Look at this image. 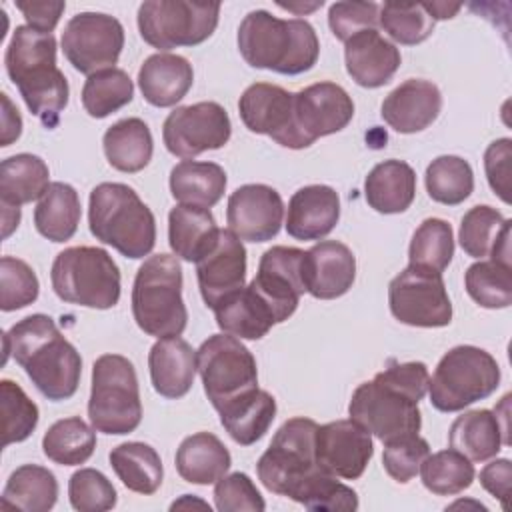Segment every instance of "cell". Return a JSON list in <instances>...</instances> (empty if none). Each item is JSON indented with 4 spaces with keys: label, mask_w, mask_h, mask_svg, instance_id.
<instances>
[{
    "label": "cell",
    "mask_w": 512,
    "mask_h": 512,
    "mask_svg": "<svg viewBox=\"0 0 512 512\" xmlns=\"http://www.w3.org/2000/svg\"><path fill=\"white\" fill-rule=\"evenodd\" d=\"M372 454V434L352 418L328 422L316 430V462L336 478H360Z\"/></svg>",
    "instance_id": "cell-18"
},
{
    "label": "cell",
    "mask_w": 512,
    "mask_h": 512,
    "mask_svg": "<svg viewBox=\"0 0 512 512\" xmlns=\"http://www.w3.org/2000/svg\"><path fill=\"white\" fill-rule=\"evenodd\" d=\"M94 448L96 430L78 416L54 422L42 438L44 456L60 466L84 464L94 454Z\"/></svg>",
    "instance_id": "cell-40"
},
{
    "label": "cell",
    "mask_w": 512,
    "mask_h": 512,
    "mask_svg": "<svg viewBox=\"0 0 512 512\" xmlns=\"http://www.w3.org/2000/svg\"><path fill=\"white\" fill-rule=\"evenodd\" d=\"M116 488L94 468H80L68 480V498L78 512H106L116 506Z\"/></svg>",
    "instance_id": "cell-51"
},
{
    "label": "cell",
    "mask_w": 512,
    "mask_h": 512,
    "mask_svg": "<svg viewBox=\"0 0 512 512\" xmlns=\"http://www.w3.org/2000/svg\"><path fill=\"white\" fill-rule=\"evenodd\" d=\"M238 50L252 68L296 76L316 64L320 42L306 20H282L268 10H252L240 22Z\"/></svg>",
    "instance_id": "cell-4"
},
{
    "label": "cell",
    "mask_w": 512,
    "mask_h": 512,
    "mask_svg": "<svg viewBox=\"0 0 512 512\" xmlns=\"http://www.w3.org/2000/svg\"><path fill=\"white\" fill-rule=\"evenodd\" d=\"M218 232L220 228L208 208L178 204L168 214V244L186 262L196 264L214 246Z\"/></svg>",
    "instance_id": "cell-32"
},
{
    "label": "cell",
    "mask_w": 512,
    "mask_h": 512,
    "mask_svg": "<svg viewBox=\"0 0 512 512\" xmlns=\"http://www.w3.org/2000/svg\"><path fill=\"white\" fill-rule=\"evenodd\" d=\"M154 390L170 400L190 392L196 376V350L180 336L158 338L148 354Z\"/></svg>",
    "instance_id": "cell-26"
},
{
    "label": "cell",
    "mask_w": 512,
    "mask_h": 512,
    "mask_svg": "<svg viewBox=\"0 0 512 512\" xmlns=\"http://www.w3.org/2000/svg\"><path fill=\"white\" fill-rule=\"evenodd\" d=\"M356 278L352 250L336 240H320L304 254V286L318 300L344 296Z\"/></svg>",
    "instance_id": "cell-22"
},
{
    "label": "cell",
    "mask_w": 512,
    "mask_h": 512,
    "mask_svg": "<svg viewBox=\"0 0 512 512\" xmlns=\"http://www.w3.org/2000/svg\"><path fill=\"white\" fill-rule=\"evenodd\" d=\"M228 178L216 162L182 160L170 172V192L180 204L212 208L224 196Z\"/></svg>",
    "instance_id": "cell-35"
},
{
    "label": "cell",
    "mask_w": 512,
    "mask_h": 512,
    "mask_svg": "<svg viewBox=\"0 0 512 512\" xmlns=\"http://www.w3.org/2000/svg\"><path fill=\"white\" fill-rule=\"evenodd\" d=\"M428 382L424 362L390 364L352 392L348 414L384 444L418 434L422 426L418 402L426 396Z\"/></svg>",
    "instance_id": "cell-1"
},
{
    "label": "cell",
    "mask_w": 512,
    "mask_h": 512,
    "mask_svg": "<svg viewBox=\"0 0 512 512\" xmlns=\"http://www.w3.org/2000/svg\"><path fill=\"white\" fill-rule=\"evenodd\" d=\"M238 112L250 132L266 134L284 148H306L294 120V94L282 86L250 84L238 100Z\"/></svg>",
    "instance_id": "cell-16"
},
{
    "label": "cell",
    "mask_w": 512,
    "mask_h": 512,
    "mask_svg": "<svg viewBox=\"0 0 512 512\" xmlns=\"http://www.w3.org/2000/svg\"><path fill=\"white\" fill-rule=\"evenodd\" d=\"M284 202L268 184H244L236 188L226 206L228 230L246 242H268L282 226Z\"/></svg>",
    "instance_id": "cell-19"
},
{
    "label": "cell",
    "mask_w": 512,
    "mask_h": 512,
    "mask_svg": "<svg viewBox=\"0 0 512 512\" xmlns=\"http://www.w3.org/2000/svg\"><path fill=\"white\" fill-rule=\"evenodd\" d=\"M512 220L504 218L496 208L482 204L470 208L460 222L458 240L462 250L470 258H486L490 256L492 248L498 244V240L510 232Z\"/></svg>",
    "instance_id": "cell-45"
},
{
    "label": "cell",
    "mask_w": 512,
    "mask_h": 512,
    "mask_svg": "<svg viewBox=\"0 0 512 512\" xmlns=\"http://www.w3.org/2000/svg\"><path fill=\"white\" fill-rule=\"evenodd\" d=\"M424 8L428 10V14L436 20H446V18H454L460 12V4H448V2H422Z\"/></svg>",
    "instance_id": "cell-59"
},
{
    "label": "cell",
    "mask_w": 512,
    "mask_h": 512,
    "mask_svg": "<svg viewBox=\"0 0 512 512\" xmlns=\"http://www.w3.org/2000/svg\"><path fill=\"white\" fill-rule=\"evenodd\" d=\"M290 500L302 504L308 510H356L358 494L338 482L336 476L326 470H318L308 476L290 496Z\"/></svg>",
    "instance_id": "cell-49"
},
{
    "label": "cell",
    "mask_w": 512,
    "mask_h": 512,
    "mask_svg": "<svg viewBox=\"0 0 512 512\" xmlns=\"http://www.w3.org/2000/svg\"><path fill=\"white\" fill-rule=\"evenodd\" d=\"M442 110V94L430 80L410 78L396 86L382 102L380 116L400 132L414 134L428 128Z\"/></svg>",
    "instance_id": "cell-23"
},
{
    "label": "cell",
    "mask_w": 512,
    "mask_h": 512,
    "mask_svg": "<svg viewBox=\"0 0 512 512\" xmlns=\"http://www.w3.org/2000/svg\"><path fill=\"white\" fill-rule=\"evenodd\" d=\"M6 72L28 110L48 128H56L68 104V80L56 66L54 34L16 26L4 56Z\"/></svg>",
    "instance_id": "cell-3"
},
{
    "label": "cell",
    "mask_w": 512,
    "mask_h": 512,
    "mask_svg": "<svg viewBox=\"0 0 512 512\" xmlns=\"http://www.w3.org/2000/svg\"><path fill=\"white\" fill-rule=\"evenodd\" d=\"M338 218V192L326 184H310L292 194L286 214V232L296 240H320L336 228Z\"/></svg>",
    "instance_id": "cell-25"
},
{
    "label": "cell",
    "mask_w": 512,
    "mask_h": 512,
    "mask_svg": "<svg viewBox=\"0 0 512 512\" xmlns=\"http://www.w3.org/2000/svg\"><path fill=\"white\" fill-rule=\"evenodd\" d=\"M192 82V64L178 54H152L138 70L140 92L144 100L156 108H170L178 104L192 88Z\"/></svg>",
    "instance_id": "cell-28"
},
{
    "label": "cell",
    "mask_w": 512,
    "mask_h": 512,
    "mask_svg": "<svg viewBox=\"0 0 512 512\" xmlns=\"http://www.w3.org/2000/svg\"><path fill=\"white\" fill-rule=\"evenodd\" d=\"M468 296L482 308H508L512 304V268L496 260H480L464 274Z\"/></svg>",
    "instance_id": "cell-46"
},
{
    "label": "cell",
    "mask_w": 512,
    "mask_h": 512,
    "mask_svg": "<svg viewBox=\"0 0 512 512\" xmlns=\"http://www.w3.org/2000/svg\"><path fill=\"white\" fill-rule=\"evenodd\" d=\"M110 466L122 484L138 494L150 496L162 484L160 454L144 442H124L110 450Z\"/></svg>",
    "instance_id": "cell-38"
},
{
    "label": "cell",
    "mask_w": 512,
    "mask_h": 512,
    "mask_svg": "<svg viewBox=\"0 0 512 512\" xmlns=\"http://www.w3.org/2000/svg\"><path fill=\"white\" fill-rule=\"evenodd\" d=\"M12 356L42 396L52 402L76 394L82 376L78 350L60 334L46 314H32L4 334V360Z\"/></svg>",
    "instance_id": "cell-2"
},
{
    "label": "cell",
    "mask_w": 512,
    "mask_h": 512,
    "mask_svg": "<svg viewBox=\"0 0 512 512\" xmlns=\"http://www.w3.org/2000/svg\"><path fill=\"white\" fill-rule=\"evenodd\" d=\"M424 182L426 192L434 202L458 206L474 190V172L464 158L444 154L428 164Z\"/></svg>",
    "instance_id": "cell-41"
},
{
    "label": "cell",
    "mask_w": 512,
    "mask_h": 512,
    "mask_svg": "<svg viewBox=\"0 0 512 512\" xmlns=\"http://www.w3.org/2000/svg\"><path fill=\"white\" fill-rule=\"evenodd\" d=\"M50 280L56 296L68 304L108 310L120 300V270L98 246L62 250L52 262Z\"/></svg>",
    "instance_id": "cell-7"
},
{
    "label": "cell",
    "mask_w": 512,
    "mask_h": 512,
    "mask_svg": "<svg viewBox=\"0 0 512 512\" xmlns=\"http://www.w3.org/2000/svg\"><path fill=\"white\" fill-rule=\"evenodd\" d=\"M2 104H4V112H2V140H0V146H10L22 134V118H20L18 108L12 106L8 94H2Z\"/></svg>",
    "instance_id": "cell-58"
},
{
    "label": "cell",
    "mask_w": 512,
    "mask_h": 512,
    "mask_svg": "<svg viewBox=\"0 0 512 512\" xmlns=\"http://www.w3.org/2000/svg\"><path fill=\"white\" fill-rule=\"evenodd\" d=\"M48 164L34 154H16L0 164V204L2 208H20L38 200L48 190Z\"/></svg>",
    "instance_id": "cell-36"
},
{
    "label": "cell",
    "mask_w": 512,
    "mask_h": 512,
    "mask_svg": "<svg viewBox=\"0 0 512 512\" xmlns=\"http://www.w3.org/2000/svg\"><path fill=\"white\" fill-rule=\"evenodd\" d=\"M420 476L424 488L432 494L454 496L472 486L476 472L464 454L448 448L428 454L420 466Z\"/></svg>",
    "instance_id": "cell-44"
},
{
    "label": "cell",
    "mask_w": 512,
    "mask_h": 512,
    "mask_svg": "<svg viewBox=\"0 0 512 512\" xmlns=\"http://www.w3.org/2000/svg\"><path fill=\"white\" fill-rule=\"evenodd\" d=\"M220 422L228 436L240 446L258 442L276 418V400L266 390H252L246 396L218 410Z\"/></svg>",
    "instance_id": "cell-33"
},
{
    "label": "cell",
    "mask_w": 512,
    "mask_h": 512,
    "mask_svg": "<svg viewBox=\"0 0 512 512\" xmlns=\"http://www.w3.org/2000/svg\"><path fill=\"white\" fill-rule=\"evenodd\" d=\"M40 282L34 270L20 258L2 256L0 260V308L12 312L36 302Z\"/></svg>",
    "instance_id": "cell-50"
},
{
    "label": "cell",
    "mask_w": 512,
    "mask_h": 512,
    "mask_svg": "<svg viewBox=\"0 0 512 512\" xmlns=\"http://www.w3.org/2000/svg\"><path fill=\"white\" fill-rule=\"evenodd\" d=\"M124 48V28L118 18L102 12L72 16L62 32V50L80 74L92 76L114 68Z\"/></svg>",
    "instance_id": "cell-14"
},
{
    "label": "cell",
    "mask_w": 512,
    "mask_h": 512,
    "mask_svg": "<svg viewBox=\"0 0 512 512\" xmlns=\"http://www.w3.org/2000/svg\"><path fill=\"white\" fill-rule=\"evenodd\" d=\"M214 504L220 512H262L266 508L258 488L244 472L224 474L214 486Z\"/></svg>",
    "instance_id": "cell-53"
},
{
    "label": "cell",
    "mask_w": 512,
    "mask_h": 512,
    "mask_svg": "<svg viewBox=\"0 0 512 512\" xmlns=\"http://www.w3.org/2000/svg\"><path fill=\"white\" fill-rule=\"evenodd\" d=\"M452 450L464 454L470 462H484L494 458L510 440L504 436L496 412L478 408L458 416L448 432Z\"/></svg>",
    "instance_id": "cell-29"
},
{
    "label": "cell",
    "mask_w": 512,
    "mask_h": 512,
    "mask_svg": "<svg viewBox=\"0 0 512 512\" xmlns=\"http://www.w3.org/2000/svg\"><path fill=\"white\" fill-rule=\"evenodd\" d=\"M196 276L204 304L214 310L244 286L246 248L242 240L232 230L220 228L214 246L196 262Z\"/></svg>",
    "instance_id": "cell-21"
},
{
    "label": "cell",
    "mask_w": 512,
    "mask_h": 512,
    "mask_svg": "<svg viewBox=\"0 0 512 512\" xmlns=\"http://www.w3.org/2000/svg\"><path fill=\"white\" fill-rule=\"evenodd\" d=\"M378 24L398 44L414 46L434 30V18L422 2H386L380 6Z\"/></svg>",
    "instance_id": "cell-47"
},
{
    "label": "cell",
    "mask_w": 512,
    "mask_h": 512,
    "mask_svg": "<svg viewBox=\"0 0 512 512\" xmlns=\"http://www.w3.org/2000/svg\"><path fill=\"white\" fill-rule=\"evenodd\" d=\"M346 72L362 88H380L392 80L402 56L378 30H362L344 42Z\"/></svg>",
    "instance_id": "cell-24"
},
{
    "label": "cell",
    "mask_w": 512,
    "mask_h": 512,
    "mask_svg": "<svg viewBox=\"0 0 512 512\" xmlns=\"http://www.w3.org/2000/svg\"><path fill=\"white\" fill-rule=\"evenodd\" d=\"M134 98L132 78L122 68L100 70L82 86V106L92 118H106Z\"/></svg>",
    "instance_id": "cell-42"
},
{
    "label": "cell",
    "mask_w": 512,
    "mask_h": 512,
    "mask_svg": "<svg viewBox=\"0 0 512 512\" xmlns=\"http://www.w3.org/2000/svg\"><path fill=\"white\" fill-rule=\"evenodd\" d=\"M196 370L216 412L258 388L252 352L232 334H212L196 350Z\"/></svg>",
    "instance_id": "cell-12"
},
{
    "label": "cell",
    "mask_w": 512,
    "mask_h": 512,
    "mask_svg": "<svg viewBox=\"0 0 512 512\" xmlns=\"http://www.w3.org/2000/svg\"><path fill=\"white\" fill-rule=\"evenodd\" d=\"M428 454H430V444L418 434H412V436L386 442L382 464L390 478H394L400 484H406L420 472V466Z\"/></svg>",
    "instance_id": "cell-52"
},
{
    "label": "cell",
    "mask_w": 512,
    "mask_h": 512,
    "mask_svg": "<svg viewBox=\"0 0 512 512\" xmlns=\"http://www.w3.org/2000/svg\"><path fill=\"white\" fill-rule=\"evenodd\" d=\"M380 6L376 2H334L328 10L332 34L346 42L362 30H376Z\"/></svg>",
    "instance_id": "cell-54"
},
{
    "label": "cell",
    "mask_w": 512,
    "mask_h": 512,
    "mask_svg": "<svg viewBox=\"0 0 512 512\" xmlns=\"http://www.w3.org/2000/svg\"><path fill=\"white\" fill-rule=\"evenodd\" d=\"M510 160H512V140H494L484 152V170L488 184L494 194L506 204H510Z\"/></svg>",
    "instance_id": "cell-55"
},
{
    "label": "cell",
    "mask_w": 512,
    "mask_h": 512,
    "mask_svg": "<svg viewBox=\"0 0 512 512\" xmlns=\"http://www.w3.org/2000/svg\"><path fill=\"white\" fill-rule=\"evenodd\" d=\"M0 410H2V446L24 442L38 426V406L12 380H0Z\"/></svg>",
    "instance_id": "cell-48"
},
{
    "label": "cell",
    "mask_w": 512,
    "mask_h": 512,
    "mask_svg": "<svg viewBox=\"0 0 512 512\" xmlns=\"http://www.w3.org/2000/svg\"><path fill=\"white\" fill-rule=\"evenodd\" d=\"M500 386V366L496 358L470 344L448 350L430 382V402L440 412H460L466 406L488 398Z\"/></svg>",
    "instance_id": "cell-9"
},
{
    "label": "cell",
    "mask_w": 512,
    "mask_h": 512,
    "mask_svg": "<svg viewBox=\"0 0 512 512\" xmlns=\"http://www.w3.org/2000/svg\"><path fill=\"white\" fill-rule=\"evenodd\" d=\"M16 8L24 14L26 22L30 28L40 30V32H48L52 34V30L56 28L66 2H52V0H18Z\"/></svg>",
    "instance_id": "cell-56"
},
{
    "label": "cell",
    "mask_w": 512,
    "mask_h": 512,
    "mask_svg": "<svg viewBox=\"0 0 512 512\" xmlns=\"http://www.w3.org/2000/svg\"><path fill=\"white\" fill-rule=\"evenodd\" d=\"M316 430L318 424L304 416L290 418L276 430L256 464L264 488L290 498L308 476L322 470L316 462Z\"/></svg>",
    "instance_id": "cell-10"
},
{
    "label": "cell",
    "mask_w": 512,
    "mask_h": 512,
    "mask_svg": "<svg viewBox=\"0 0 512 512\" xmlns=\"http://www.w3.org/2000/svg\"><path fill=\"white\" fill-rule=\"evenodd\" d=\"M88 226L102 244L138 260L156 244V218L134 188L122 182H102L88 200Z\"/></svg>",
    "instance_id": "cell-5"
},
{
    "label": "cell",
    "mask_w": 512,
    "mask_h": 512,
    "mask_svg": "<svg viewBox=\"0 0 512 512\" xmlns=\"http://www.w3.org/2000/svg\"><path fill=\"white\" fill-rule=\"evenodd\" d=\"M304 250L292 246L268 248L258 264V274L250 282L278 312L280 322L288 320L306 292Z\"/></svg>",
    "instance_id": "cell-20"
},
{
    "label": "cell",
    "mask_w": 512,
    "mask_h": 512,
    "mask_svg": "<svg viewBox=\"0 0 512 512\" xmlns=\"http://www.w3.org/2000/svg\"><path fill=\"white\" fill-rule=\"evenodd\" d=\"M510 478H512V464L508 458H498L486 464L480 470V484L486 492L500 500L502 508H508L510 496Z\"/></svg>",
    "instance_id": "cell-57"
},
{
    "label": "cell",
    "mask_w": 512,
    "mask_h": 512,
    "mask_svg": "<svg viewBox=\"0 0 512 512\" xmlns=\"http://www.w3.org/2000/svg\"><path fill=\"white\" fill-rule=\"evenodd\" d=\"M214 316L222 332L244 340H260L274 324H280L278 312L252 284L222 300L214 308Z\"/></svg>",
    "instance_id": "cell-27"
},
{
    "label": "cell",
    "mask_w": 512,
    "mask_h": 512,
    "mask_svg": "<svg viewBox=\"0 0 512 512\" xmlns=\"http://www.w3.org/2000/svg\"><path fill=\"white\" fill-rule=\"evenodd\" d=\"M230 136L232 122L228 112L224 106L210 100L174 108L162 126L166 150L184 160L226 146Z\"/></svg>",
    "instance_id": "cell-15"
},
{
    "label": "cell",
    "mask_w": 512,
    "mask_h": 512,
    "mask_svg": "<svg viewBox=\"0 0 512 512\" xmlns=\"http://www.w3.org/2000/svg\"><path fill=\"white\" fill-rule=\"evenodd\" d=\"M132 316L156 338L180 336L188 324L182 300V268L176 256L154 254L138 268L132 286Z\"/></svg>",
    "instance_id": "cell-6"
},
{
    "label": "cell",
    "mask_w": 512,
    "mask_h": 512,
    "mask_svg": "<svg viewBox=\"0 0 512 512\" xmlns=\"http://www.w3.org/2000/svg\"><path fill=\"white\" fill-rule=\"evenodd\" d=\"M454 256L452 226L442 218H426L412 234L408 246V266L444 272Z\"/></svg>",
    "instance_id": "cell-43"
},
{
    "label": "cell",
    "mask_w": 512,
    "mask_h": 512,
    "mask_svg": "<svg viewBox=\"0 0 512 512\" xmlns=\"http://www.w3.org/2000/svg\"><path fill=\"white\" fill-rule=\"evenodd\" d=\"M220 18L218 2L146 0L138 8V30L158 50L196 46L208 40Z\"/></svg>",
    "instance_id": "cell-11"
},
{
    "label": "cell",
    "mask_w": 512,
    "mask_h": 512,
    "mask_svg": "<svg viewBox=\"0 0 512 512\" xmlns=\"http://www.w3.org/2000/svg\"><path fill=\"white\" fill-rule=\"evenodd\" d=\"M88 418L96 432L122 436L142 422V402L134 364L120 354H102L92 366Z\"/></svg>",
    "instance_id": "cell-8"
},
{
    "label": "cell",
    "mask_w": 512,
    "mask_h": 512,
    "mask_svg": "<svg viewBox=\"0 0 512 512\" xmlns=\"http://www.w3.org/2000/svg\"><path fill=\"white\" fill-rule=\"evenodd\" d=\"M56 500V476L38 464H24L16 468L2 490V506L26 512H48L54 508Z\"/></svg>",
    "instance_id": "cell-39"
},
{
    "label": "cell",
    "mask_w": 512,
    "mask_h": 512,
    "mask_svg": "<svg viewBox=\"0 0 512 512\" xmlns=\"http://www.w3.org/2000/svg\"><path fill=\"white\" fill-rule=\"evenodd\" d=\"M354 116L350 94L334 82H316L294 92V120L304 146L344 130Z\"/></svg>",
    "instance_id": "cell-17"
},
{
    "label": "cell",
    "mask_w": 512,
    "mask_h": 512,
    "mask_svg": "<svg viewBox=\"0 0 512 512\" xmlns=\"http://www.w3.org/2000/svg\"><path fill=\"white\" fill-rule=\"evenodd\" d=\"M392 316L408 326L442 328L452 322V302L440 272L408 266L388 286Z\"/></svg>",
    "instance_id": "cell-13"
},
{
    "label": "cell",
    "mask_w": 512,
    "mask_h": 512,
    "mask_svg": "<svg viewBox=\"0 0 512 512\" xmlns=\"http://www.w3.org/2000/svg\"><path fill=\"white\" fill-rule=\"evenodd\" d=\"M416 196V172L402 160L376 164L364 180V198L380 214H400Z\"/></svg>",
    "instance_id": "cell-30"
},
{
    "label": "cell",
    "mask_w": 512,
    "mask_h": 512,
    "mask_svg": "<svg viewBox=\"0 0 512 512\" xmlns=\"http://www.w3.org/2000/svg\"><path fill=\"white\" fill-rule=\"evenodd\" d=\"M82 206L74 186L52 182L34 208V226L50 242L70 240L80 224Z\"/></svg>",
    "instance_id": "cell-37"
},
{
    "label": "cell",
    "mask_w": 512,
    "mask_h": 512,
    "mask_svg": "<svg viewBox=\"0 0 512 512\" xmlns=\"http://www.w3.org/2000/svg\"><path fill=\"white\" fill-rule=\"evenodd\" d=\"M102 146L108 164L128 174L144 170L154 152L152 132L140 118H124L112 124L104 132Z\"/></svg>",
    "instance_id": "cell-34"
},
{
    "label": "cell",
    "mask_w": 512,
    "mask_h": 512,
    "mask_svg": "<svg viewBox=\"0 0 512 512\" xmlns=\"http://www.w3.org/2000/svg\"><path fill=\"white\" fill-rule=\"evenodd\" d=\"M176 470L190 484H216L232 464V456L222 440L210 432L186 436L176 450Z\"/></svg>",
    "instance_id": "cell-31"
}]
</instances>
